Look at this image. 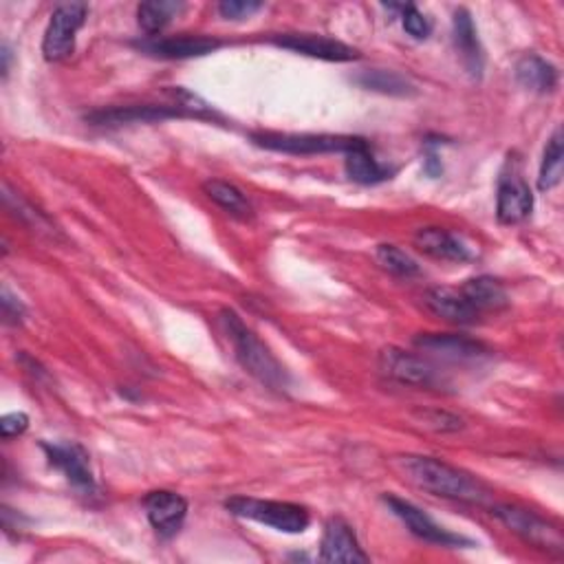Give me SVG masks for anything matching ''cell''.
<instances>
[{"mask_svg":"<svg viewBox=\"0 0 564 564\" xmlns=\"http://www.w3.org/2000/svg\"><path fill=\"white\" fill-rule=\"evenodd\" d=\"M424 304L430 313L437 318L452 322V324H476L481 313L468 302V298L461 293V289L450 287H433L424 293Z\"/></svg>","mask_w":564,"mask_h":564,"instance_id":"cell-17","label":"cell"},{"mask_svg":"<svg viewBox=\"0 0 564 564\" xmlns=\"http://www.w3.org/2000/svg\"><path fill=\"white\" fill-rule=\"evenodd\" d=\"M49 465L60 470L65 479L84 496H93L97 492L95 474L91 468V457L82 444L76 441H56L43 444Z\"/></svg>","mask_w":564,"mask_h":564,"instance_id":"cell-8","label":"cell"},{"mask_svg":"<svg viewBox=\"0 0 564 564\" xmlns=\"http://www.w3.org/2000/svg\"><path fill=\"white\" fill-rule=\"evenodd\" d=\"M452 27H454V43H457V47L463 56V65H465L468 73L474 80H481L485 58H483V49H481L479 34H476V27H474V21H472L470 12L463 10V8L457 10L454 19H452Z\"/></svg>","mask_w":564,"mask_h":564,"instance_id":"cell-19","label":"cell"},{"mask_svg":"<svg viewBox=\"0 0 564 564\" xmlns=\"http://www.w3.org/2000/svg\"><path fill=\"white\" fill-rule=\"evenodd\" d=\"M516 80L533 93H551L557 87V69L540 56H525L516 62Z\"/></svg>","mask_w":564,"mask_h":564,"instance_id":"cell-22","label":"cell"},{"mask_svg":"<svg viewBox=\"0 0 564 564\" xmlns=\"http://www.w3.org/2000/svg\"><path fill=\"white\" fill-rule=\"evenodd\" d=\"M380 368L387 378L404 387H417V389L439 387V372L428 359L398 346H389L380 353Z\"/></svg>","mask_w":564,"mask_h":564,"instance_id":"cell-9","label":"cell"},{"mask_svg":"<svg viewBox=\"0 0 564 564\" xmlns=\"http://www.w3.org/2000/svg\"><path fill=\"white\" fill-rule=\"evenodd\" d=\"M143 509H146V516H148L152 529L161 538H172L179 533V529L185 522L187 500L181 494H174L168 490H157V492L146 494Z\"/></svg>","mask_w":564,"mask_h":564,"instance_id":"cell-14","label":"cell"},{"mask_svg":"<svg viewBox=\"0 0 564 564\" xmlns=\"http://www.w3.org/2000/svg\"><path fill=\"white\" fill-rule=\"evenodd\" d=\"M355 82L366 89V91H375L382 95H393V97H411L417 93L415 84L398 73V71H384V69H372V71H361Z\"/></svg>","mask_w":564,"mask_h":564,"instance_id":"cell-24","label":"cell"},{"mask_svg":"<svg viewBox=\"0 0 564 564\" xmlns=\"http://www.w3.org/2000/svg\"><path fill=\"white\" fill-rule=\"evenodd\" d=\"M424 170H426L430 176H439V174L444 172V165H441V159L437 157V152H428V154H426Z\"/></svg>","mask_w":564,"mask_h":564,"instance_id":"cell-33","label":"cell"},{"mask_svg":"<svg viewBox=\"0 0 564 564\" xmlns=\"http://www.w3.org/2000/svg\"><path fill=\"white\" fill-rule=\"evenodd\" d=\"M344 168L350 181L361 183V185H378L395 174L393 168L382 165L378 159L372 157L368 146H361L357 150H350L344 154Z\"/></svg>","mask_w":564,"mask_h":564,"instance_id":"cell-21","label":"cell"},{"mask_svg":"<svg viewBox=\"0 0 564 564\" xmlns=\"http://www.w3.org/2000/svg\"><path fill=\"white\" fill-rule=\"evenodd\" d=\"M384 503L391 507V511L411 529V533H415L417 538L433 542V544H441V546H461V544H470V540L444 529L441 525H437L424 509H419L417 505H413L411 500L398 498V496H384Z\"/></svg>","mask_w":564,"mask_h":564,"instance_id":"cell-11","label":"cell"},{"mask_svg":"<svg viewBox=\"0 0 564 564\" xmlns=\"http://www.w3.org/2000/svg\"><path fill=\"white\" fill-rule=\"evenodd\" d=\"M274 45L289 49L300 56L326 60V62H350L359 58V51L326 36L318 34H280L274 38Z\"/></svg>","mask_w":564,"mask_h":564,"instance_id":"cell-13","label":"cell"},{"mask_svg":"<svg viewBox=\"0 0 564 564\" xmlns=\"http://www.w3.org/2000/svg\"><path fill=\"white\" fill-rule=\"evenodd\" d=\"M461 293L481 315L490 311H503L509 307V296L505 287L492 276H476L465 280L461 287Z\"/></svg>","mask_w":564,"mask_h":564,"instance_id":"cell-20","label":"cell"},{"mask_svg":"<svg viewBox=\"0 0 564 564\" xmlns=\"http://www.w3.org/2000/svg\"><path fill=\"white\" fill-rule=\"evenodd\" d=\"M395 468L413 485L435 496L472 503V505H485L492 498V490L483 481L433 457L404 454L395 459Z\"/></svg>","mask_w":564,"mask_h":564,"instance_id":"cell-1","label":"cell"},{"mask_svg":"<svg viewBox=\"0 0 564 564\" xmlns=\"http://www.w3.org/2000/svg\"><path fill=\"white\" fill-rule=\"evenodd\" d=\"M228 511L248 518L261 525H267L276 531L283 533H302L311 516L302 505L296 503H283V500H263V498H252V496H234L226 503Z\"/></svg>","mask_w":564,"mask_h":564,"instance_id":"cell-5","label":"cell"},{"mask_svg":"<svg viewBox=\"0 0 564 564\" xmlns=\"http://www.w3.org/2000/svg\"><path fill=\"white\" fill-rule=\"evenodd\" d=\"M181 10L183 3H174V0H152V3H141L137 8V21L148 36H154L161 34Z\"/></svg>","mask_w":564,"mask_h":564,"instance_id":"cell-26","label":"cell"},{"mask_svg":"<svg viewBox=\"0 0 564 564\" xmlns=\"http://www.w3.org/2000/svg\"><path fill=\"white\" fill-rule=\"evenodd\" d=\"M89 8L84 3H65L51 14L43 41V54L49 62L65 60L76 49V36L87 21Z\"/></svg>","mask_w":564,"mask_h":564,"instance_id":"cell-7","label":"cell"},{"mask_svg":"<svg viewBox=\"0 0 564 564\" xmlns=\"http://www.w3.org/2000/svg\"><path fill=\"white\" fill-rule=\"evenodd\" d=\"M172 117H197V119H219L215 111H210L206 104H199L197 97L191 93L181 91V100L172 104H135V106H113V108H100L87 115V122L93 126H126V124H148V122H161Z\"/></svg>","mask_w":564,"mask_h":564,"instance_id":"cell-3","label":"cell"},{"mask_svg":"<svg viewBox=\"0 0 564 564\" xmlns=\"http://www.w3.org/2000/svg\"><path fill=\"white\" fill-rule=\"evenodd\" d=\"M492 514L516 536H520L525 542H529L536 549L549 551V553H562L564 551V538L562 531L540 518L538 514L516 507V505H494Z\"/></svg>","mask_w":564,"mask_h":564,"instance_id":"cell-6","label":"cell"},{"mask_svg":"<svg viewBox=\"0 0 564 564\" xmlns=\"http://www.w3.org/2000/svg\"><path fill=\"white\" fill-rule=\"evenodd\" d=\"M219 320L228 339L232 342L239 364L252 375V378L272 391H278V393L287 391L289 389L287 370L276 359V355L258 339V335L241 320V315L232 309H223Z\"/></svg>","mask_w":564,"mask_h":564,"instance_id":"cell-2","label":"cell"},{"mask_svg":"<svg viewBox=\"0 0 564 564\" xmlns=\"http://www.w3.org/2000/svg\"><path fill=\"white\" fill-rule=\"evenodd\" d=\"M564 172V150H562V130L557 128L551 139L544 146L540 172H538V187L542 193L553 191V187L562 181Z\"/></svg>","mask_w":564,"mask_h":564,"instance_id":"cell-25","label":"cell"},{"mask_svg":"<svg viewBox=\"0 0 564 564\" xmlns=\"http://www.w3.org/2000/svg\"><path fill=\"white\" fill-rule=\"evenodd\" d=\"M204 193L210 202H215L219 208H223L228 215L239 219H250L254 215V208L250 199L243 195V191L230 181L223 179H210L204 183Z\"/></svg>","mask_w":564,"mask_h":564,"instance_id":"cell-23","label":"cell"},{"mask_svg":"<svg viewBox=\"0 0 564 564\" xmlns=\"http://www.w3.org/2000/svg\"><path fill=\"white\" fill-rule=\"evenodd\" d=\"M5 204L8 206H16V217H21L23 221H27L32 228H36V230H45V232H49V234H54L56 230H54V226L47 221V217L43 215V212H38V210H34L30 204H25L21 197H16V195H12L10 193V187H5Z\"/></svg>","mask_w":564,"mask_h":564,"instance_id":"cell-29","label":"cell"},{"mask_svg":"<svg viewBox=\"0 0 564 564\" xmlns=\"http://www.w3.org/2000/svg\"><path fill=\"white\" fill-rule=\"evenodd\" d=\"M0 304H3V320H5V324H21L23 320H25V304L8 289V287H3V300H0Z\"/></svg>","mask_w":564,"mask_h":564,"instance_id":"cell-31","label":"cell"},{"mask_svg":"<svg viewBox=\"0 0 564 564\" xmlns=\"http://www.w3.org/2000/svg\"><path fill=\"white\" fill-rule=\"evenodd\" d=\"M135 47L152 58L161 60H187V58H202L221 47L219 41L208 38V36H174V38H163V36H148L143 41H137Z\"/></svg>","mask_w":564,"mask_h":564,"instance_id":"cell-12","label":"cell"},{"mask_svg":"<svg viewBox=\"0 0 564 564\" xmlns=\"http://www.w3.org/2000/svg\"><path fill=\"white\" fill-rule=\"evenodd\" d=\"M30 428V417L25 413H10L0 419V435L3 439H14Z\"/></svg>","mask_w":564,"mask_h":564,"instance_id":"cell-32","label":"cell"},{"mask_svg":"<svg viewBox=\"0 0 564 564\" xmlns=\"http://www.w3.org/2000/svg\"><path fill=\"white\" fill-rule=\"evenodd\" d=\"M378 261L387 272H391L393 276H400V278H413L422 272L417 261L411 254H406L404 250H400L398 245H389V243L380 245Z\"/></svg>","mask_w":564,"mask_h":564,"instance_id":"cell-27","label":"cell"},{"mask_svg":"<svg viewBox=\"0 0 564 564\" xmlns=\"http://www.w3.org/2000/svg\"><path fill=\"white\" fill-rule=\"evenodd\" d=\"M322 562H368L353 527L344 518H331L320 542Z\"/></svg>","mask_w":564,"mask_h":564,"instance_id":"cell-16","label":"cell"},{"mask_svg":"<svg viewBox=\"0 0 564 564\" xmlns=\"http://www.w3.org/2000/svg\"><path fill=\"white\" fill-rule=\"evenodd\" d=\"M393 12L402 14V23L408 36L417 41H426L433 34V23L415 5H395Z\"/></svg>","mask_w":564,"mask_h":564,"instance_id":"cell-28","label":"cell"},{"mask_svg":"<svg viewBox=\"0 0 564 564\" xmlns=\"http://www.w3.org/2000/svg\"><path fill=\"white\" fill-rule=\"evenodd\" d=\"M217 10L226 21H243L261 12L263 3H256V0H223Z\"/></svg>","mask_w":564,"mask_h":564,"instance_id":"cell-30","label":"cell"},{"mask_svg":"<svg viewBox=\"0 0 564 564\" xmlns=\"http://www.w3.org/2000/svg\"><path fill=\"white\" fill-rule=\"evenodd\" d=\"M252 141L258 148L285 152V154H346L361 146H368L364 137L353 135H315V133H252Z\"/></svg>","mask_w":564,"mask_h":564,"instance_id":"cell-4","label":"cell"},{"mask_svg":"<svg viewBox=\"0 0 564 564\" xmlns=\"http://www.w3.org/2000/svg\"><path fill=\"white\" fill-rule=\"evenodd\" d=\"M415 245L419 248V252H424L430 258L437 261H448V263H465L472 258L470 248L457 239L454 234H450L448 230L441 228H422L415 234Z\"/></svg>","mask_w":564,"mask_h":564,"instance_id":"cell-18","label":"cell"},{"mask_svg":"<svg viewBox=\"0 0 564 564\" xmlns=\"http://www.w3.org/2000/svg\"><path fill=\"white\" fill-rule=\"evenodd\" d=\"M533 210V195L529 183L520 176L518 170L503 172L498 179V197H496V217L503 226H516L525 221Z\"/></svg>","mask_w":564,"mask_h":564,"instance_id":"cell-10","label":"cell"},{"mask_svg":"<svg viewBox=\"0 0 564 564\" xmlns=\"http://www.w3.org/2000/svg\"><path fill=\"white\" fill-rule=\"evenodd\" d=\"M415 346L433 353L448 361H479L490 355V348L476 339H470L465 335L454 333H424L415 337Z\"/></svg>","mask_w":564,"mask_h":564,"instance_id":"cell-15","label":"cell"}]
</instances>
